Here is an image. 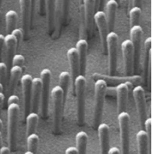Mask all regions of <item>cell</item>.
Returning a JSON list of instances; mask_svg holds the SVG:
<instances>
[{"label":"cell","instance_id":"obj_1","mask_svg":"<svg viewBox=\"0 0 152 154\" xmlns=\"http://www.w3.org/2000/svg\"><path fill=\"white\" fill-rule=\"evenodd\" d=\"M106 93H107V82L102 79H97L94 84V110H93V126L94 128H98V126L101 124L102 121Z\"/></svg>","mask_w":152,"mask_h":154},{"label":"cell","instance_id":"obj_2","mask_svg":"<svg viewBox=\"0 0 152 154\" xmlns=\"http://www.w3.org/2000/svg\"><path fill=\"white\" fill-rule=\"evenodd\" d=\"M20 112V105L12 103L7 109V138L9 149L11 152L16 150L17 145V128Z\"/></svg>","mask_w":152,"mask_h":154},{"label":"cell","instance_id":"obj_3","mask_svg":"<svg viewBox=\"0 0 152 154\" xmlns=\"http://www.w3.org/2000/svg\"><path fill=\"white\" fill-rule=\"evenodd\" d=\"M73 88H75L77 96V119L79 126L85 124V109H86V89L87 79L85 76L78 75L74 83Z\"/></svg>","mask_w":152,"mask_h":154},{"label":"cell","instance_id":"obj_4","mask_svg":"<svg viewBox=\"0 0 152 154\" xmlns=\"http://www.w3.org/2000/svg\"><path fill=\"white\" fill-rule=\"evenodd\" d=\"M52 103H53V130L54 134L61 131L62 105H63V91L60 86L53 88L51 92Z\"/></svg>","mask_w":152,"mask_h":154},{"label":"cell","instance_id":"obj_5","mask_svg":"<svg viewBox=\"0 0 152 154\" xmlns=\"http://www.w3.org/2000/svg\"><path fill=\"white\" fill-rule=\"evenodd\" d=\"M120 129V154L130 153V116L126 111L118 113L117 116Z\"/></svg>","mask_w":152,"mask_h":154},{"label":"cell","instance_id":"obj_6","mask_svg":"<svg viewBox=\"0 0 152 154\" xmlns=\"http://www.w3.org/2000/svg\"><path fill=\"white\" fill-rule=\"evenodd\" d=\"M52 73L48 69H44L40 73V79L42 82L41 95H40V114L44 119L48 116V104H49V94H50V83H51Z\"/></svg>","mask_w":152,"mask_h":154},{"label":"cell","instance_id":"obj_7","mask_svg":"<svg viewBox=\"0 0 152 154\" xmlns=\"http://www.w3.org/2000/svg\"><path fill=\"white\" fill-rule=\"evenodd\" d=\"M117 45L118 36L114 31H109L106 38V50L109 54V75L114 76L117 68Z\"/></svg>","mask_w":152,"mask_h":154},{"label":"cell","instance_id":"obj_8","mask_svg":"<svg viewBox=\"0 0 152 154\" xmlns=\"http://www.w3.org/2000/svg\"><path fill=\"white\" fill-rule=\"evenodd\" d=\"M142 29L140 25L131 27L130 37L133 51V69L139 70L141 52V38H142Z\"/></svg>","mask_w":152,"mask_h":154},{"label":"cell","instance_id":"obj_9","mask_svg":"<svg viewBox=\"0 0 152 154\" xmlns=\"http://www.w3.org/2000/svg\"><path fill=\"white\" fill-rule=\"evenodd\" d=\"M133 98L136 104V109L138 112V117L140 120V125L142 128H144V121L147 119L146 112V101H145V92L142 87L137 86L132 91Z\"/></svg>","mask_w":152,"mask_h":154},{"label":"cell","instance_id":"obj_10","mask_svg":"<svg viewBox=\"0 0 152 154\" xmlns=\"http://www.w3.org/2000/svg\"><path fill=\"white\" fill-rule=\"evenodd\" d=\"M22 13V26L24 38H27L30 27L32 26L33 17L31 15V2L30 0H20Z\"/></svg>","mask_w":152,"mask_h":154},{"label":"cell","instance_id":"obj_11","mask_svg":"<svg viewBox=\"0 0 152 154\" xmlns=\"http://www.w3.org/2000/svg\"><path fill=\"white\" fill-rule=\"evenodd\" d=\"M31 82H32V77L29 74L23 75L21 79L25 116H27L30 112V108H31Z\"/></svg>","mask_w":152,"mask_h":154},{"label":"cell","instance_id":"obj_12","mask_svg":"<svg viewBox=\"0 0 152 154\" xmlns=\"http://www.w3.org/2000/svg\"><path fill=\"white\" fill-rule=\"evenodd\" d=\"M124 59V68L126 76H130L133 71V51L130 39H126L121 44Z\"/></svg>","mask_w":152,"mask_h":154},{"label":"cell","instance_id":"obj_13","mask_svg":"<svg viewBox=\"0 0 152 154\" xmlns=\"http://www.w3.org/2000/svg\"><path fill=\"white\" fill-rule=\"evenodd\" d=\"M93 22H95V24L98 28L102 48L104 51H106V38L109 33V29H108L105 13L102 11L95 12L94 15H93Z\"/></svg>","mask_w":152,"mask_h":154},{"label":"cell","instance_id":"obj_14","mask_svg":"<svg viewBox=\"0 0 152 154\" xmlns=\"http://www.w3.org/2000/svg\"><path fill=\"white\" fill-rule=\"evenodd\" d=\"M130 83H120L116 88L115 92L117 94V112L120 113L122 111L126 110V104H127V98H128V92L131 88Z\"/></svg>","mask_w":152,"mask_h":154},{"label":"cell","instance_id":"obj_15","mask_svg":"<svg viewBox=\"0 0 152 154\" xmlns=\"http://www.w3.org/2000/svg\"><path fill=\"white\" fill-rule=\"evenodd\" d=\"M84 4V22L86 26V30L89 34L92 35L93 31V15L95 13L94 10V0H83Z\"/></svg>","mask_w":152,"mask_h":154},{"label":"cell","instance_id":"obj_16","mask_svg":"<svg viewBox=\"0 0 152 154\" xmlns=\"http://www.w3.org/2000/svg\"><path fill=\"white\" fill-rule=\"evenodd\" d=\"M42 82L40 78L32 79L31 82V108L30 111L37 112L39 107Z\"/></svg>","mask_w":152,"mask_h":154},{"label":"cell","instance_id":"obj_17","mask_svg":"<svg viewBox=\"0 0 152 154\" xmlns=\"http://www.w3.org/2000/svg\"><path fill=\"white\" fill-rule=\"evenodd\" d=\"M67 57L70 66V78L73 85L76 78L79 75V59L77 49L74 47L69 48L67 51Z\"/></svg>","mask_w":152,"mask_h":154},{"label":"cell","instance_id":"obj_18","mask_svg":"<svg viewBox=\"0 0 152 154\" xmlns=\"http://www.w3.org/2000/svg\"><path fill=\"white\" fill-rule=\"evenodd\" d=\"M76 49L78 51V59H79V74L85 76L86 69H87V57L88 43L85 38H80L76 45Z\"/></svg>","mask_w":152,"mask_h":154},{"label":"cell","instance_id":"obj_19","mask_svg":"<svg viewBox=\"0 0 152 154\" xmlns=\"http://www.w3.org/2000/svg\"><path fill=\"white\" fill-rule=\"evenodd\" d=\"M56 1L57 0H44V9H45V14H46V19H47L48 31L51 36L54 30Z\"/></svg>","mask_w":152,"mask_h":154},{"label":"cell","instance_id":"obj_20","mask_svg":"<svg viewBox=\"0 0 152 154\" xmlns=\"http://www.w3.org/2000/svg\"><path fill=\"white\" fill-rule=\"evenodd\" d=\"M98 134L100 140L101 154H108L109 150V128L105 123H101L98 126Z\"/></svg>","mask_w":152,"mask_h":154},{"label":"cell","instance_id":"obj_21","mask_svg":"<svg viewBox=\"0 0 152 154\" xmlns=\"http://www.w3.org/2000/svg\"><path fill=\"white\" fill-rule=\"evenodd\" d=\"M118 3L116 0H109L106 4V21L108 25V29L109 31H112L115 26L116 22V14L117 10Z\"/></svg>","mask_w":152,"mask_h":154},{"label":"cell","instance_id":"obj_22","mask_svg":"<svg viewBox=\"0 0 152 154\" xmlns=\"http://www.w3.org/2000/svg\"><path fill=\"white\" fill-rule=\"evenodd\" d=\"M18 47L17 40L12 34H7L5 37V58L8 64L11 63L12 58L14 55L15 50Z\"/></svg>","mask_w":152,"mask_h":154},{"label":"cell","instance_id":"obj_23","mask_svg":"<svg viewBox=\"0 0 152 154\" xmlns=\"http://www.w3.org/2000/svg\"><path fill=\"white\" fill-rule=\"evenodd\" d=\"M97 74V73H96ZM98 76L102 77V79L105 80L106 82L109 81L110 83L112 84H120V83H130L132 85H136V84H140L141 81V77L139 76H132V77H122V78H116V77H113V76H103V75H100V74H97Z\"/></svg>","mask_w":152,"mask_h":154},{"label":"cell","instance_id":"obj_24","mask_svg":"<svg viewBox=\"0 0 152 154\" xmlns=\"http://www.w3.org/2000/svg\"><path fill=\"white\" fill-rule=\"evenodd\" d=\"M136 141L138 146V153L139 154H150L149 151V143L147 134L144 129H141L136 134Z\"/></svg>","mask_w":152,"mask_h":154},{"label":"cell","instance_id":"obj_25","mask_svg":"<svg viewBox=\"0 0 152 154\" xmlns=\"http://www.w3.org/2000/svg\"><path fill=\"white\" fill-rule=\"evenodd\" d=\"M38 114L34 111H30L26 116V122H27V128H26V134L27 136L30 134H33L36 131L38 123Z\"/></svg>","mask_w":152,"mask_h":154},{"label":"cell","instance_id":"obj_26","mask_svg":"<svg viewBox=\"0 0 152 154\" xmlns=\"http://www.w3.org/2000/svg\"><path fill=\"white\" fill-rule=\"evenodd\" d=\"M77 143V152L78 154H87V143H88V135L86 132H78L76 135Z\"/></svg>","mask_w":152,"mask_h":154},{"label":"cell","instance_id":"obj_27","mask_svg":"<svg viewBox=\"0 0 152 154\" xmlns=\"http://www.w3.org/2000/svg\"><path fill=\"white\" fill-rule=\"evenodd\" d=\"M9 73H10V79H9L8 90L12 92L14 90L20 77L22 76V68L20 66H13L9 70Z\"/></svg>","mask_w":152,"mask_h":154},{"label":"cell","instance_id":"obj_28","mask_svg":"<svg viewBox=\"0 0 152 154\" xmlns=\"http://www.w3.org/2000/svg\"><path fill=\"white\" fill-rule=\"evenodd\" d=\"M18 19L17 13L14 10H9L5 14V22H6V33L11 34L13 29L16 25V22Z\"/></svg>","mask_w":152,"mask_h":154},{"label":"cell","instance_id":"obj_29","mask_svg":"<svg viewBox=\"0 0 152 154\" xmlns=\"http://www.w3.org/2000/svg\"><path fill=\"white\" fill-rule=\"evenodd\" d=\"M71 81L70 74L68 71H62L59 75V86L63 91V100H65L68 90V86Z\"/></svg>","mask_w":152,"mask_h":154},{"label":"cell","instance_id":"obj_30","mask_svg":"<svg viewBox=\"0 0 152 154\" xmlns=\"http://www.w3.org/2000/svg\"><path fill=\"white\" fill-rule=\"evenodd\" d=\"M39 143V136L36 134H30L27 136V144H28V151L36 154L38 147Z\"/></svg>","mask_w":152,"mask_h":154},{"label":"cell","instance_id":"obj_31","mask_svg":"<svg viewBox=\"0 0 152 154\" xmlns=\"http://www.w3.org/2000/svg\"><path fill=\"white\" fill-rule=\"evenodd\" d=\"M131 27L135 25H140L141 17V7L133 6L129 12Z\"/></svg>","mask_w":152,"mask_h":154},{"label":"cell","instance_id":"obj_32","mask_svg":"<svg viewBox=\"0 0 152 154\" xmlns=\"http://www.w3.org/2000/svg\"><path fill=\"white\" fill-rule=\"evenodd\" d=\"M69 3L70 0H61V8H62V21L64 24L68 22V12H69Z\"/></svg>","mask_w":152,"mask_h":154},{"label":"cell","instance_id":"obj_33","mask_svg":"<svg viewBox=\"0 0 152 154\" xmlns=\"http://www.w3.org/2000/svg\"><path fill=\"white\" fill-rule=\"evenodd\" d=\"M151 126L152 119L151 118H147L144 121V129L147 134L148 137V143H149V151L150 152V148H151Z\"/></svg>","mask_w":152,"mask_h":154},{"label":"cell","instance_id":"obj_34","mask_svg":"<svg viewBox=\"0 0 152 154\" xmlns=\"http://www.w3.org/2000/svg\"><path fill=\"white\" fill-rule=\"evenodd\" d=\"M24 63H25V58L22 54H14L13 56L12 62H11L13 66H20L22 68L24 64Z\"/></svg>","mask_w":152,"mask_h":154},{"label":"cell","instance_id":"obj_35","mask_svg":"<svg viewBox=\"0 0 152 154\" xmlns=\"http://www.w3.org/2000/svg\"><path fill=\"white\" fill-rule=\"evenodd\" d=\"M7 74V65L5 63H0V83L4 86L5 84Z\"/></svg>","mask_w":152,"mask_h":154},{"label":"cell","instance_id":"obj_36","mask_svg":"<svg viewBox=\"0 0 152 154\" xmlns=\"http://www.w3.org/2000/svg\"><path fill=\"white\" fill-rule=\"evenodd\" d=\"M11 34L14 35V37L16 38L17 44L19 45V44L22 41V39L23 38V32H22V29H13V31L11 32Z\"/></svg>","mask_w":152,"mask_h":154},{"label":"cell","instance_id":"obj_37","mask_svg":"<svg viewBox=\"0 0 152 154\" xmlns=\"http://www.w3.org/2000/svg\"><path fill=\"white\" fill-rule=\"evenodd\" d=\"M7 103H8V105H9V104H12V103L19 104V103H20V99H19V97H18L16 94H12V95H10L9 98H8Z\"/></svg>","mask_w":152,"mask_h":154},{"label":"cell","instance_id":"obj_38","mask_svg":"<svg viewBox=\"0 0 152 154\" xmlns=\"http://www.w3.org/2000/svg\"><path fill=\"white\" fill-rule=\"evenodd\" d=\"M38 12L41 15H44L45 13L44 9V0H38Z\"/></svg>","mask_w":152,"mask_h":154},{"label":"cell","instance_id":"obj_39","mask_svg":"<svg viewBox=\"0 0 152 154\" xmlns=\"http://www.w3.org/2000/svg\"><path fill=\"white\" fill-rule=\"evenodd\" d=\"M5 49V36L0 34V55L3 54Z\"/></svg>","mask_w":152,"mask_h":154},{"label":"cell","instance_id":"obj_40","mask_svg":"<svg viewBox=\"0 0 152 154\" xmlns=\"http://www.w3.org/2000/svg\"><path fill=\"white\" fill-rule=\"evenodd\" d=\"M65 154H78L77 149L75 147H73V146H70V147L66 149Z\"/></svg>","mask_w":152,"mask_h":154},{"label":"cell","instance_id":"obj_41","mask_svg":"<svg viewBox=\"0 0 152 154\" xmlns=\"http://www.w3.org/2000/svg\"><path fill=\"white\" fill-rule=\"evenodd\" d=\"M4 102H5V94L3 92H0V115H1L2 109L4 106Z\"/></svg>","mask_w":152,"mask_h":154},{"label":"cell","instance_id":"obj_42","mask_svg":"<svg viewBox=\"0 0 152 154\" xmlns=\"http://www.w3.org/2000/svg\"><path fill=\"white\" fill-rule=\"evenodd\" d=\"M10 149L7 146H2L0 149V154H10Z\"/></svg>","mask_w":152,"mask_h":154},{"label":"cell","instance_id":"obj_43","mask_svg":"<svg viewBox=\"0 0 152 154\" xmlns=\"http://www.w3.org/2000/svg\"><path fill=\"white\" fill-rule=\"evenodd\" d=\"M108 154H120V151L117 147H112V148H109Z\"/></svg>","mask_w":152,"mask_h":154},{"label":"cell","instance_id":"obj_44","mask_svg":"<svg viewBox=\"0 0 152 154\" xmlns=\"http://www.w3.org/2000/svg\"><path fill=\"white\" fill-rule=\"evenodd\" d=\"M101 5H102V0H94V10L96 12L99 11Z\"/></svg>","mask_w":152,"mask_h":154},{"label":"cell","instance_id":"obj_45","mask_svg":"<svg viewBox=\"0 0 152 154\" xmlns=\"http://www.w3.org/2000/svg\"><path fill=\"white\" fill-rule=\"evenodd\" d=\"M30 2H31V15L33 17L34 16V12H35V8H36L37 0H30Z\"/></svg>","mask_w":152,"mask_h":154},{"label":"cell","instance_id":"obj_46","mask_svg":"<svg viewBox=\"0 0 152 154\" xmlns=\"http://www.w3.org/2000/svg\"><path fill=\"white\" fill-rule=\"evenodd\" d=\"M141 1H142V0H132L133 6L141 7Z\"/></svg>","mask_w":152,"mask_h":154},{"label":"cell","instance_id":"obj_47","mask_svg":"<svg viewBox=\"0 0 152 154\" xmlns=\"http://www.w3.org/2000/svg\"><path fill=\"white\" fill-rule=\"evenodd\" d=\"M2 147V132L0 131V149Z\"/></svg>","mask_w":152,"mask_h":154},{"label":"cell","instance_id":"obj_48","mask_svg":"<svg viewBox=\"0 0 152 154\" xmlns=\"http://www.w3.org/2000/svg\"><path fill=\"white\" fill-rule=\"evenodd\" d=\"M2 128H3V122H2V120L0 119V131L1 132H2Z\"/></svg>","mask_w":152,"mask_h":154},{"label":"cell","instance_id":"obj_49","mask_svg":"<svg viewBox=\"0 0 152 154\" xmlns=\"http://www.w3.org/2000/svg\"><path fill=\"white\" fill-rule=\"evenodd\" d=\"M4 91V86L0 83V92H3Z\"/></svg>","mask_w":152,"mask_h":154},{"label":"cell","instance_id":"obj_50","mask_svg":"<svg viewBox=\"0 0 152 154\" xmlns=\"http://www.w3.org/2000/svg\"><path fill=\"white\" fill-rule=\"evenodd\" d=\"M24 154H34L33 152H29V151H27L26 152H24Z\"/></svg>","mask_w":152,"mask_h":154},{"label":"cell","instance_id":"obj_51","mask_svg":"<svg viewBox=\"0 0 152 154\" xmlns=\"http://www.w3.org/2000/svg\"><path fill=\"white\" fill-rule=\"evenodd\" d=\"M104 1H105V0H102V5H103V3H104Z\"/></svg>","mask_w":152,"mask_h":154},{"label":"cell","instance_id":"obj_52","mask_svg":"<svg viewBox=\"0 0 152 154\" xmlns=\"http://www.w3.org/2000/svg\"><path fill=\"white\" fill-rule=\"evenodd\" d=\"M2 1H3V0H0V6H1V4H2Z\"/></svg>","mask_w":152,"mask_h":154},{"label":"cell","instance_id":"obj_53","mask_svg":"<svg viewBox=\"0 0 152 154\" xmlns=\"http://www.w3.org/2000/svg\"><path fill=\"white\" fill-rule=\"evenodd\" d=\"M116 1H117V3H118V2H119V0H116Z\"/></svg>","mask_w":152,"mask_h":154}]
</instances>
